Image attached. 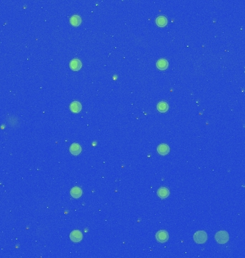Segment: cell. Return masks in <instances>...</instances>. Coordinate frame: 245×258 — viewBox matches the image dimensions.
Masks as SVG:
<instances>
[{"mask_svg":"<svg viewBox=\"0 0 245 258\" xmlns=\"http://www.w3.org/2000/svg\"><path fill=\"white\" fill-rule=\"evenodd\" d=\"M215 239L219 244H225L229 241V235L227 232L224 231L218 232L216 235Z\"/></svg>","mask_w":245,"mask_h":258,"instance_id":"6da1fadb","label":"cell"},{"mask_svg":"<svg viewBox=\"0 0 245 258\" xmlns=\"http://www.w3.org/2000/svg\"><path fill=\"white\" fill-rule=\"evenodd\" d=\"M169 194L170 193L168 189L165 187L160 188V189L158 190V195L159 196V197L161 198V199H165V198L168 197Z\"/></svg>","mask_w":245,"mask_h":258,"instance_id":"9c48e42d","label":"cell"},{"mask_svg":"<svg viewBox=\"0 0 245 258\" xmlns=\"http://www.w3.org/2000/svg\"><path fill=\"white\" fill-rule=\"evenodd\" d=\"M70 151L71 154H72V155L77 156V155H78V154H80L81 147H80V146L79 145V144L75 143V144H72V145H71L70 149Z\"/></svg>","mask_w":245,"mask_h":258,"instance_id":"52a82bcc","label":"cell"},{"mask_svg":"<svg viewBox=\"0 0 245 258\" xmlns=\"http://www.w3.org/2000/svg\"><path fill=\"white\" fill-rule=\"evenodd\" d=\"M70 68L72 70L77 71L81 68L82 64H81V62L78 59H74L70 62Z\"/></svg>","mask_w":245,"mask_h":258,"instance_id":"8992f818","label":"cell"},{"mask_svg":"<svg viewBox=\"0 0 245 258\" xmlns=\"http://www.w3.org/2000/svg\"><path fill=\"white\" fill-rule=\"evenodd\" d=\"M70 23L75 27H77L81 23V18L78 15L72 16L70 18Z\"/></svg>","mask_w":245,"mask_h":258,"instance_id":"5bb4252c","label":"cell"},{"mask_svg":"<svg viewBox=\"0 0 245 258\" xmlns=\"http://www.w3.org/2000/svg\"><path fill=\"white\" fill-rule=\"evenodd\" d=\"M156 66L160 70H164L167 69V68H168V63L165 59H160L157 62Z\"/></svg>","mask_w":245,"mask_h":258,"instance_id":"ba28073f","label":"cell"},{"mask_svg":"<svg viewBox=\"0 0 245 258\" xmlns=\"http://www.w3.org/2000/svg\"><path fill=\"white\" fill-rule=\"evenodd\" d=\"M157 151H158V153L160 154V155L164 156L166 155L167 154H168L170 149L168 147V146L166 145V144H160L157 148Z\"/></svg>","mask_w":245,"mask_h":258,"instance_id":"5b68a950","label":"cell"},{"mask_svg":"<svg viewBox=\"0 0 245 258\" xmlns=\"http://www.w3.org/2000/svg\"><path fill=\"white\" fill-rule=\"evenodd\" d=\"M82 190H81L80 188L77 187V186L72 188V189H71V191H70L71 195H72L74 198H76V199H77V198L80 197V196L82 195Z\"/></svg>","mask_w":245,"mask_h":258,"instance_id":"8fae6325","label":"cell"},{"mask_svg":"<svg viewBox=\"0 0 245 258\" xmlns=\"http://www.w3.org/2000/svg\"><path fill=\"white\" fill-rule=\"evenodd\" d=\"M157 109L158 110V111L160 113H165L168 111V105L167 104V103H165L164 101H161L157 105Z\"/></svg>","mask_w":245,"mask_h":258,"instance_id":"7c38bea8","label":"cell"},{"mask_svg":"<svg viewBox=\"0 0 245 258\" xmlns=\"http://www.w3.org/2000/svg\"><path fill=\"white\" fill-rule=\"evenodd\" d=\"M70 239L71 240L75 242H79L82 239V235L78 230H75L70 234Z\"/></svg>","mask_w":245,"mask_h":258,"instance_id":"277c9868","label":"cell"},{"mask_svg":"<svg viewBox=\"0 0 245 258\" xmlns=\"http://www.w3.org/2000/svg\"><path fill=\"white\" fill-rule=\"evenodd\" d=\"M156 240L159 242L163 243L165 242L168 240V235L164 230H161V231H159L158 232H157L156 235Z\"/></svg>","mask_w":245,"mask_h":258,"instance_id":"3957f363","label":"cell"},{"mask_svg":"<svg viewBox=\"0 0 245 258\" xmlns=\"http://www.w3.org/2000/svg\"><path fill=\"white\" fill-rule=\"evenodd\" d=\"M156 25L158 26V27H165V25H167V19L166 17H164V16H160L158 17V18L156 19Z\"/></svg>","mask_w":245,"mask_h":258,"instance_id":"4fadbf2b","label":"cell"},{"mask_svg":"<svg viewBox=\"0 0 245 258\" xmlns=\"http://www.w3.org/2000/svg\"><path fill=\"white\" fill-rule=\"evenodd\" d=\"M194 240L198 244H204L207 241V235L206 232L203 231L197 232L194 235Z\"/></svg>","mask_w":245,"mask_h":258,"instance_id":"7a4b0ae2","label":"cell"},{"mask_svg":"<svg viewBox=\"0 0 245 258\" xmlns=\"http://www.w3.org/2000/svg\"><path fill=\"white\" fill-rule=\"evenodd\" d=\"M81 104L79 102L74 101L71 103L70 105V110L73 113H79L81 110Z\"/></svg>","mask_w":245,"mask_h":258,"instance_id":"30bf717a","label":"cell"}]
</instances>
